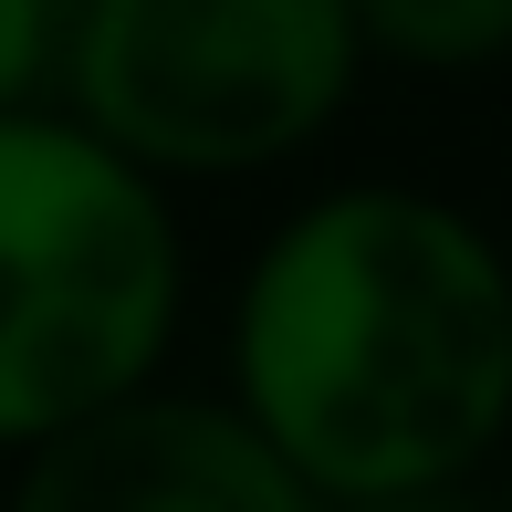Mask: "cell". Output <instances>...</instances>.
Returning <instances> with one entry per match:
<instances>
[{
    "label": "cell",
    "mask_w": 512,
    "mask_h": 512,
    "mask_svg": "<svg viewBox=\"0 0 512 512\" xmlns=\"http://www.w3.org/2000/svg\"><path fill=\"white\" fill-rule=\"evenodd\" d=\"M324 512H481V502H460V481H429V492H366V502H324Z\"/></svg>",
    "instance_id": "obj_7"
},
{
    "label": "cell",
    "mask_w": 512,
    "mask_h": 512,
    "mask_svg": "<svg viewBox=\"0 0 512 512\" xmlns=\"http://www.w3.org/2000/svg\"><path fill=\"white\" fill-rule=\"evenodd\" d=\"M11 512H324V492L230 398H168L147 377L32 439Z\"/></svg>",
    "instance_id": "obj_4"
},
{
    "label": "cell",
    "mask_w": 512,
    "mask_h": 512,
    "mask_svg": "<svg viewBox=\"0 0 512 512\" xmlns=\"http://www.w3.org/2000/svg\"><path fill=\"white\" fill-rule=\"evenodd\" d=\"M345 0H74L63 105L147 178H241L314 147L356 95Z\"/></svg>",
    "instance_id": "obj_3"
},
{
    "label": "cell",
    "mask_w": 512,
    "mask_h": 512,
    "mask_svg": "<svg viewBox=\"0 0 512 512\" xmlns=\"http://www.w3.org/2000/svg\"><path fill=\"white\" fill-rule=\"evenodd\" d=\"M63 63V0H0V105H42Z\"/></svg>",
    "instance_id": "obj_6"
},
{
    "label": "cell",
    "mask_w": 512,
    "mask_h": 512,
    "mask_svg": "<svg viewBox=\"0 0 512 512\" xmlns=\"http://www.w3.org/2000/svg\"><path fill=\"white\" fill-rule=\"evenodd\" d=\"M178 335L168 178L115 157L74 105H0V450L95 418Z\"/></svg>",
    "instance_id": "obj_2"
},
{
    "label": "cell",
    "mask_w": 512,
    "mask_h": 512,
    "mask_svg": "<svg viewBox=\"0 0 512 512\" xmlns=\"http://www.w3.org/2000/svg\"><path fill=\"white\" fill-rule=\"evenodd\" d=\"M356 42L418 74H471V63L512 53V0H345Z\"/></svg>",
    "instance_id": "obj_5"
},
{
    "label": "cell",
    "mask_w": 512,
    "mask_h": 512,
    "mask_svg": "<svg viewBox=\"0 0 512 512\" xmlns=\"http://www.w3.org/2000/svg\"><path fill=\"white\" fill-rule=\"evenodd\" d=\"M230 408L324 502L460 481L512 429V262L418 189H335L262 241Z\"/></svg>",
    "instance_id": "obj_1"
}]
</instances>
